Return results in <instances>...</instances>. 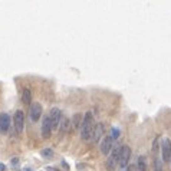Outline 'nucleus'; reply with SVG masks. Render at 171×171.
<instances>
[{"instance_id":"obj_1","label":"nucleus","mask_w":171,"mask_h":171,"mask_svg":"<svg viewBox=\"0 0 171 171\" xmlns=\"http://www.w3.org/2000/svg\"><path fill=\"white\" fill-rule=\"evenodd\" d=\"M94 127H95V120H94L92 112L89 111V112H86L85 115H83V122H82V127H81V138H82L83 141L91 138Z\"/></svg>"},{"instance_id":"obj_2","label":"nucleus","mask_w":171,"mask_h":171,"mask_svg":"<svg viewBox=\"0 0 171 171\" xmlns=\"http://www.w3.org/2000/svg\"><path fill=\"white\" fill-rule=\"evenodd\" d=\"M122 147H124V145H116V147L112 150V154H111V157L108 158V163H106V167H108V170H110V171L115 170L116 164L120 163V157H121V152H122Z\"/></svg>"},{"instance_id":"obj_3","label":"nucleus","mask_w":171,"mask_h":171,"mask_svg":"<svg viewBox=\"0 0 171 171\" xmlns=\"http://www.w3.org/2000/svg\"><path fill=\"white\" fill-rule=\"evenodd\" d=\"M131 158V148L128 145H124L122 147V152H121L120 157V171H128V163H130Z\"/></svg>"},{"instance_id":"obj_4","label":"nucleus","mask_w":171,"mask_h":171,"mask_svg":"<svg viewBox=\"0 0 171 171\" xmlns=\"http://www.w3.org/2000/svg\"><path fill=\"white\" fill-rule=\"evenodd\" d=\"M13 125H14V130H16L17 134H22L24 130V114L23 111L17 110L14 112V116H13Z\"/></svg>"},{"instance_id":"obj_5","label":"nucleus","mask_w":171,"mask_h":171,"mask_svg":"<svg viewBox=\"0 0 171 171\" xmlns=\"http://www.w3.org/2000/svg\"><path fill=\"white\" fill-rule=\"evenodd\" d=\"M48 116H49V120H51L52 130H58V128H59V124H61V120H62V112H61V110H59V108H52Z\"/></svg>"},{"instance_id":"obj_6","label":"nucleus","mask_w":171,"mask_h":171,"mask_svg":"<svg viewBox=\"0 0 171 171\" xmlns=\"http://www.w3.org/2000/svg\"><path fill=\"white\" fill-rule=\"evenodd\" d=\"M104 131H105V124L98 122L95 127H94V131H92V134H91V141H92V142H98V141L102 138Z\"/></svg>"},{"instance_id":"obj_7","label":"nucleus","mask_w":171,"mask_h":171,"mask_svg":"<svg viewBox=\"0 0 171 171\" xmlns=\"http://www.w3.org/2000/svg\"><path fill=\"white\" fill-rule=\"evenodd\" d=\"M161 155H163V161H170L171 158V141L168 138L163 140L161 144Z\"/></svg>"},{"instance_id":"obj_8","label":"nucleus","mask_w":171,"mask_h":171,"mask_svg":"<svg viewBox=\"0 0 171 171\" xmlns=\"http://www.w3.org/2000/svg\"><path fill=\"white\" fill-rule=\"evenodd\" d=\"M29 115H30V120L33 121V122H36V121L40 118V115H42V105H40V104H38V102L32 104Z\"/></svg>"},{"instance_id":"obj_9","label":"nucleus","mask_w":171,"mask_h":171,"mask_svg":"<svg viewBox=\"0 0 171 171\" xmlns=\"http://www.w3.org/2000/svg\"><path fill=\"white\" fill-rule=\"evenodd\" d=\"M52 134V125H51V120H49V116H43V120H42V137L43 138H49Z\"/></svg>"},{"instance_id":"obj_10","label":"nucleus","mask_w":171,"mask_h":171,"mask_svg":"<svg viewBox=\"0 0 171 171\" xmlns=\"http://www.w3.org/2000/svg\"><path fill=\"white\" fill-rule=\"evenodd\" d=\"M112 147H114L112 138H111L110 135H108V137H104V140L101 141V152H102L104 155L110 154V151L112 150Z\"/></svg>"},{"instance_id":"obj_11","label":"nucleus","mask_w":171,"mask_h":171,"mask_svg":"<svg viewBox=\"0 0 171 171\" xmlns=\"http://www.w3.org/2000/svg\"><path fill=\"white\" fill-rule=\"evenodd\" d=\"M12 120L7 114H0V132H7V130L10 128Z\"/></svg>"},{"instance_id":"obj_12","label":"nucleus","mask_w":171,"mask_h":171,"mask_svg":"<svg viewBox=\"0 0 171 171\" xmlns=\"http://www.w3.org/2000/svg\"><path fill=\"white\" fill-rule=\"evenodd\" d=\"M82 122H83V115L82 114H75V115L72 116L71 120V125H72V130H81V127H82Z\"/></svg>"},{"instance_id":"obj_13","label":"nucleus","mask_w":171,"mask_h":171,"mask_svg":"<svg viewBox=\"0 0 171 171\" xmlns=\"http://www.w3.org/2000/svg\"><path fill=\"white\" fill-rule=\"evenodd\" d=\"M71 128H72L71 120H69V118H62V120H61V124H59V131H61L62 134H65V132H68Z\"/></svg>"},{"instance_id":"obj_14","label":"nucleus","mask_w":171,"mask_h":171,"mask_svg":"<svg viewBox=\"0 0 171 171\" xmlns=\"http://www.w3.org/2000/svg\"><path fill=\"white\" fill-rule=\"evenodd\" d=\"M22 102L24 104V105H30L32 102V92L29 88H24L23 92H22Z\"/></svg>"},{"instance_id":"obj_15","label":"nucleus","mask_w":171,"mask_h":171,"mask_svg":"<svg viewBox=\"0 0 171 171\" xmlns=\"http://www.w3.org/2000/svg\"><path fill=\"white\" fill-rule=\"evenodd\" d=\"M135 167H137L138 171H147V161H145V157H142V155L138 157Z\"/></svg>"},{"instance_id":"obj_16","label":"nucleus","mask_w":171,"mask_h":171,"mask_svg":"<svg viewBox=\"0 0 171 171\" xmlns=\"http://www.w3.org/2000/svg\"><path fill=\"white\" fill-rule=\"evenodd\" d=\"M120 134H121V131L118 130V128H111V134H110V137L112 138V141H115L116 138L120 137Z\"/></svg>"},{"instance_id":"obj_17","label":"nucleus","mask_w":171,"mask_h":171,"mask_svg":"<svg viewBox=\"0 0 171 171\" xmlns=\"http://www.w3.org/2000/svg\"><path fill=\"white\" fill-rule=\"evenodd\" d=\"M154 171H164L160 158H155V160H154Z\"/></svg>"},{"instance_id":"obj_18","label":"nucleus","mask_w":171,"mask_h":171,"mask_svg":"<svg viewBox=\"0 0 171 171\" xmlns=\"http://www.w3.org/2000/svg\"><path fill=\"white\" fill-rule=\"evenodd\" d=\"M40 154L43 155V157H46V158H51L52 155H53V151L49 150V148H46V150H42L40 151Z\"/></svg>"},{"instance_id":"obj_19","label":"nucleus","mask_w":171,"mask_h":171,"mask_svg":"<svg viewBox=\"0 0 171 171\" xmlns=\"http://www.w3.org/2000/svg\"><path fill=\"white\" fill-rule=\"evenodd\" d=\"M128 171H138V170L135 165H130V167H128Z\"/></svg>"},{"instance_id":"obj_20","label":"nucleus","mask_w":171,"mask_h":171,"mask_svg":"<svg viewBox=\"0 0 171 171\" xmlns=\"http://www.w3.org/2000/svg\"><path fill=\"white\" fill-rule=\"evenodd\" d=\"M12 164H13V167H16V165L19 164V161H17V158H14V160L12 161Z\"/></svg>"},{"instance_id":"obj_21","label":"nucleus","mask_w":171,"mask_h":171,"mask_svg":"<svg viewBox=\"0 0 171 171\" xmlns=\"http://www.w3.org/2000/svg\"><path fill=\"white\" fill-rule=\"evenodd\" d=\"M0 171H6V165L0 163Z\"/></svg>"},{"instance_id":"obj_22","label":"nucleus","mask_w":171,"mask_h":171,"mask_svg":"<svg viewBox=\"0 0 171 171\" xmlns=\"http://www.w3.org/2000/svg\"><path fill=\"white\" fill-rule=\"evenodd\" d=\"M46 170H48V171H59V170H56V168H53V167H48Z\"/></svg>"},{"instance_id":"obj_23","label":"nucleus","mask_w":171,"mask_h":171,"mask_svg":"<svg viewBox=\"0 0 171 171\" xmlns=\"http://www.w3.org/2000/svg\"><path fill=\"white\" fill-rule=\"evenodd\" d=\"M26 171H30V170H26Z\"/></svg>"},{"instance_id":"obj_24","label":"nucleus","mask_w":171,"mask_h":171,"mask_svg":"<svg viewBox=\"0 0 171 171\" xmlns=\"http://www.w3.org/2000/svg\"><path fill=\"white\" fill-rule=\"evenodd\" d=\"M170 160H171V158H170Z\"/></svg>"}]
</instances>
